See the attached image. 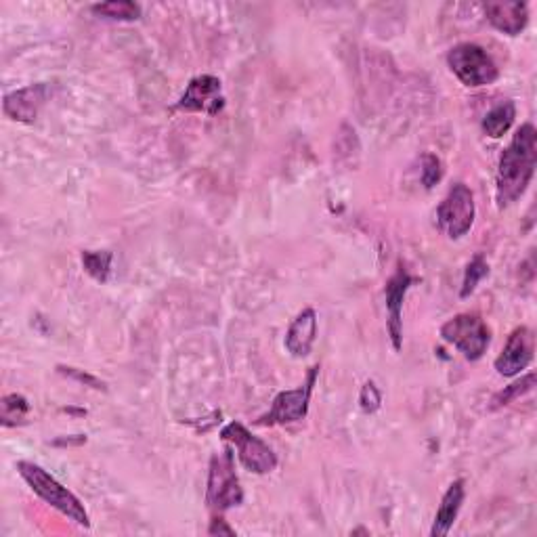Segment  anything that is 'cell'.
<instances>
[{"label": "cell", "mask_w": 537, "mask_h": 537, "mask_svg": "<svg viewBox=\"0 0 537 537\" xmlns=\"http://www.w3.org/2000/svg\"><path fill=\"white\" fill-rule=\"evenodd\" d=\"M225 107V95H223V84L217 76H196L183 93V97L177 101L175 110L177 112H198L206 116H217L223 112Z\"/></svg>", "instance_id": "9"}, {"label": "cell", "mask_w": 537, "mask_h": 537, "mask_svg": "<svg viewBox=\"0 0 537 537\" xmlns=\"http://www.w3.org/2000/svg\"><path fill=\"white\" fill-rule=\"evenodd\" d=\"M17 472L42 502H47L51 508L61 512L63 517L74 521L76 525L91 527L87 508H84V504L74 493L68 487H63L51 472L34 462H17Z\"/></svg>", "instance_id": "2"}, {"label": "cell", "mask_w": 537, "mask_h": 537, "mask_svg": "<svg viewBox=\"0 0 537 537\" xmlns=\"http://www.w3.org/2000/svg\"><path fill=\"white\" fill-rule=\"evenodd\" d=\"M535 353V336L529 328L521 326L508 336V342L496 359V372L504 378H512L527 370Z\"/></svg>", "instance_id": "10"}, {"label": "cell", "mask_w": 537, "mask_h": 537, "mask_svg": "<svg viewBox=\"0 0 537 537\" xmlns=\"http://www.w3.org/2000/svg\"><path fill=\"white\" fill-rule=\"evenodd\" d=\"M514 118H517V107H514L512 101H502L500 105L493 107L491 112L485 114L481 126H483V131L487 137L500 139L510 131L512 124H514Z\"/></svg>", "instance_id": "16"}, {"label": "cell", "mask_w": 537, "mask_h": 537, "mask_svg": "<svg viewBox=\"0 0 537 537\" xmlns=\"http://www.w3.org/2000/svg\"><path fill=\"white\" fill-rule=\"evenodd\" d=\"M489 275V265L487 261L483 259V256H475L472 259L464 271V282H462V290H460V296L462 298H468L472 292L477 290V286L481 284V279Z\"/></svg>", "instance_id": "21"}, {"label": "cell", "mask_w": 537, "mask_h": 537, "mask_svg": "<svg viewBox=\"0 0 537 537\" xmlns=\"http://www.w3.org/2000/svg\"><path fill=\"white\" fill-rule=\"evenodd\" d=\"M210 535H235V531L227 525V521L223 517H214L210 527H208Z\"/></svg>", "instance_id": "25"}, {"label": "cell", "mask_w": 537, "mask_h": 537, "mask_svg": "<svg viewBox=\"0 0 537 537\" xmlns=\"http://www.w3.org/2000/svg\"><path fill=\"white\" fill-rule=\"evenodd\" d=\"M485 15L493 28L508 36H519L529 24V7L521 0H491Z\"/></svg>", "instance_id": "12"}, {"label": "cell", "mask_w": 537, "mask_h": 537, "mask_svg": "<svg viewBox=\"0 0 537 537\" xmlns=\"http://www.w3.org/2000/svg\"><path fill=\"white\" fill-rule=\"evenodd\" d=\"M317 374H319V365L311 368L307 382L303 386H298L294 391H282L275 399L271 410L256 420L259 426H277V424H292V422H300L305 420L309 414V405H311V395L315 389L317 382Z\"/></svg>", "instance_id": "8"}, {"label": "cell", "mask_w": 537, "mask_h": 537, "mask_svg": "<svg viewBox=\"0 0 537 537\" xmlns=\"http://www.w3.org/2000/svg\"><path fill=\"white\" fill-rule=\"evenodd\" d=\"M359 405H361V410H363L365 414H374V412L380 410V405H382V395H380L378 386H376L372 380L363 384L361 395H359Z\"/></svg>", "instance_id": "23"}, {"label": "cell", "mask_w": 537, "mask_h": 537, "mask_svg": "<svg viewBox=\"0 0 537 537\" xmlns=\"http://www.w3.org/2000/svg\"><path fill=\"white\" fill-rule=\"evenodd\" d=\"M441 338L454 345L466 359L477 361L487 353L491 330L479 315L460 313L441 326Z\"/></svg>", "instance_id": "5"}, {"label": "cell", "mask_w": 537, "mask_h": 537, "mask_svg": "<svg viewBox=\"0 0 537 537\" xmlns=\"http://www.w3.org/2000/svg\"><path fill=\"white\" fill-rule=\"evenodd\" d=\"M414 284V277L407 273L401 265L397 267V273L386 282V309H389V334L393 340L395 351L401 349V336H403V300L407 290Z\"/></svg>", "instance_id": "13"}, {"label": "cell", "mask_w": 537, "mask_h": 537, "mask_svg": "<svg viewBox=\"0 0 537 537\" xmlns=\"http://www.w3.org/2000/svg\"><path fill=\"white\" fill-rule=\"evenodd\" d=\"M242 502H244V489L240 485L238 475H235L233 454L231 449H225L221 456H214L210 460L206 504L210 510L225 512L229 508L240 506Z\"/></svg>", "instance_id": "4"}, {"label": "cell", "mask_w": 537, "mask_h": 537, "mask_svg": "<svg viewBox=\"0 0 537 537\" xmlns=\"http://www.w3.org/2000/svg\"><path fill=\"white\" fill-rule=\"evenodd\" d=\"M0 407H3V414H0V420H3V426L24 424V420L30 414V403H28V399L17 395V393L3 397V403H0Z\"/></svg>", "instance_id": "19"}, {"label": "cell", "mask_w": 537, "mask_h": 537, "mask_svg": "<svg viewBox=\"0 0 537 537\" xmlns=\"http://www.w3.org/2000/svg\"><path fill=\"white\" fill-rule=\"evenodd\" d=\"M475 196L464 183H456L437 208L439 227L451 240H460L475 225Z\"/></svg>", "instance_id": "7"}, {"label": "cell", "mask_w": 537, "mask_h": 537, "mask_svg": "<svg viewBox=\"0 0 537 537\" xmlns=\"http://www.w3.org/2000/svg\"><path fill=\"white\" fill-rule=\"evenodd\" d=\"M114 254L110 250H84L82 252V267L97 282H107L112 273Z\"/></svg>", "instance_id": "17"}, {"label": "cell", "mask_w": 537, "mask_h": 537, "mask_svg": "<svg viewBox=\"0 0 537 537\" xmlns=\"http://www.w3.org/2000/svg\"><path fill=\"white\" fill-rule=\"evenodd\" d=\"M537 164V131L533 124H523L504 149L498 166L496 198L498 206L506 208L517 202L527 191Z\"/></svg>", "instance_id": "1"}, {"label": "cell", "mask_w": 537, "mask_h": 537, "mask_svg": "<svg viewBox=\"0 0 537 537\" xmlns=\"http://www.w3.org/2000/svg\"><path fill=\"white\" fill-rule=\"evenodd\" d=\"M49 95H51L49 84H45V82L30 84V87H26V89H19V91L5 95L3 110L15 122L32 124L40 114V107L47 103Z\"/></svg>", "instance_id": "11"}, {"label": "cell", "mask_w": 537, "mask_h": 537, "mask_svg": "<svg viewBox=\"0 0 537 537\" xmlns=\"http://www.w3.org/2000/svg\"><path fill=\"white\" fill-rule=\"evenodd\" d=\"M57 372L76 380V382H80V384H84V386H91V389H95V391H107V386L97 376H93L89 372H82L78 368H70V365H59Z\"/></svg>", "instance_id": "24"}, {"label": "cell", "mask_w": 537, "mask_h": 537, "mask_svg": "<svg viewBox=\"0 0 537 537\" xmlns=\"http://www.w3.org/2000/svg\"><path fill=\"white\" fill-rule=\"evenodd\" d=\"M533 386H535V374H527L523 376L521 380L517 382H512L510 386H504V391H500L496 397L491 399V405H489V410L491 412H496V410H502V407L510 405L512 401H517L519 397L527 395L533 391Z\"/></svg>", "instance_id": "18"}, {"label": "cell", "mask_w": 537, "mask_h": 537, "mask_svg": "<svg viewBox=\"0 0 537 537\" xmlns=\"http://www.w3.org/2000/svg\"><path fill=\"white\" fill-rule=\"evenodd\" d=\"M464 498H466L464 481L458 479L449 485V489L445 491V496L441 500V506L435 514V523L431 529L433 537H445L451 531V527H454L458 514H460V508L464 504Z\"/></svg>", "instance_id": "15"}, {"label": "cell", "mask_w": 537, "mask_h": 537, "mask_svg": "<svg viewBox=\"0 0 537 537\" xmlns=\"http://www.w3.org/2000/svg\"><path fill=\"white\" fill-rule=\"evenodd\" d=\"M317 338V313L315 309L307 307L296 315V319L290 324L286 332V351L292 357H307L313 351Z\"/></svg>", "instance_id": "14"}, {"label": "cell", "mask_w": 537, "mask_h": 537, "mask_svg": "<svg viewBox=\"0 0 537 537\" xmlns=\"http://www.w3.org/2000/svg\"><path fill=\"white\" fill-rule=\"evenodd\" d=\"M221 439L235 447L240 462L254 475H269L277 468L275 451L263 439L254 437L244 424L229 422L221 431Z\"/></svg>", "instance_id": "6"}, {"label": "cell", "mask_w": 537, "mask_h": 537, "mask_svg": "<svg viewBox=\"0 0 537 537\" xmlns=\"http://www.w3.org/2000/svg\"><path fill=\"white\" fill-rule=\"evenodd\" d=\"M441 177H443L441 160H439L437 156H433V154H426V156L422 158V175H420L422 185H424L426 189H433V187L441 181Z\"/></svg>", "instance_id": "22"}, {"label": "cell", "mask_w": 537, "mask_h": 537, "mask_svg": "<svg viewBox=\"0 0 537 537\" xmlns=\"http://www.w3.org/2000/svg\"><path fill=\"white\" fill-rule=\"evenodd\" d=\"M447 66L456 78L470 89L489 87L500 78V70L491 55L472 42H462L447 53Z\"/></svg>", "instance_id": "3"}, {"label": "cell", "mask_w": 537, "mask_h": 537, "mask_svg": "<svg viewBox=\"0 0 537 537\" xmlns=\"http://www.w3.org/2000/svg\"><path fill=\"white\" fill-rule=\"evenodd\" d=\"M93 13L105 19H118V21H133L141 17V7L137 3H128V0H114V3H101L93 5Z\"/></svg>", "instance_id": "20"}]
</instances>
